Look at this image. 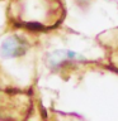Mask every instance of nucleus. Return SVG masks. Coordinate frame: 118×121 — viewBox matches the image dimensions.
<instances>
[{"label": "nucleus", "instance_id": "1", "mask_svg": "<svg viewBox=\"0 0 118 121\" xmlns=\"http://www.w3.org/2000/svg\"><path fill=\"white\" fill-rule=\"evenodd\" d=\"M25 51L24 40L19 39L18 37H10L4 40L0 48V53L4 58H11V57H19Z\"/></svg>", "mask_w": 118, "mask_h": 121}, {"label": "nucleus", "instance_id": "2", "mask_svg": "<svg viewBox=\"0 0 118 121\" xmlns=\"http://www.w3.org/2000/svg\"><path fill=\"white\" fill-rule=\"evenodd\" d=\"M72 59H84V58L80 54L74 53L71 51H57L49 56L48 63L51 67H59L61 63L66 62V60H72Z\"/></svg>", "mask_w": 118, "mask_h": 121}]
</instances>
